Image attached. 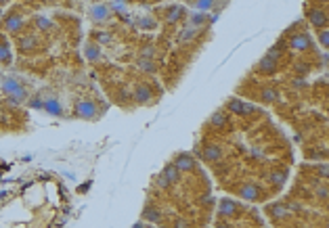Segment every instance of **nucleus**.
Returning <instances> with one entry per match:
<instances>
[{"instance_id":"obj_7","label":"nucleus","mask_w":329,"mask_h":228,"mask_svg":"<svg viewBox=\"0 0 329 228\" xmlns=\"http://www.w3.org/2000/svg\"><path fill=\"white\" fill-rule=\"evenodd\" d=\"M134 101L140 103V105H151V103L155 101L153 90H151L147 84H138V86L134 88Z\"/></svg>"},{"instance_id":"obj_21","label":"nucleus","mask_w":329,"mask_h":228,"mask_svg":"<svg viewBox=\"0 0 329 228\" xmlns=\"http://www.w3.org/2000/svg\"><path fill=\"white\" fill-rule=\"evenodd\" d=\"M316 38H319V42H321L323 49H327V46H329V32H327V28L316 30Z\"/></svg>"},{"instance_id":"obj_2","label":"nucleus","mask_w":329,"mask_h":228,"mask_svg":"<svg viewBox=\"0 0 329 228\" xmlns=\"http://www.w3.org/2000/svg\"><path fill=\"white\" fill-rule=\"evenodd\" d=\"M15 44L21 55H36L38 49L42 46V38H40V34H21Z\"/></svg>"},{"instance_id":"obj_8","label":"nucleus","mask_w":329,"mask_h":228,"mask_svg":"<svg viewBox=\"0 0 329 228\" xmlns=\"http://www.w3.org/2000/svg\"><path fill=\"white\" fill-rule=\"evenodd\" d=\"M172 165H174L179 172H193V170H195V161H193L191 155H187V153H181L179 157L172 161Z\"/></svg>"},{"instance_id":"obj_4","label":"nucleus","mask_w":329,"mask_h":228,"mask_svg":"<svg viewBox=\"0 0 329 228\" xmlns=\"http://www.w3.org/2000/svg\"><path fill=\"white\" fill-rule=\"evenodd\" d=\"M74 115L82 117V119H95L99 115V109H97V105L92 103L90 99H80L74 105Z\"/></svg>"},{"instance_id":"obj_23","label":"nucleus","mask_w":329,"mask_h":228,"mask_svg":"<svg viewBox=\"0 0 329 228\" xmlns=\"http://www.w3.org/2000/svg\"><path fill=\"white\" fill-rule=\"evenodd\" d=\"M260 97H262V101L271 103V101H275V99H277V92H275V90H271V88H264Z\"/></svg>"},{"instance_id":"obj_26","label":"nucleus","mask_w":329,"mask_h":228,"mask_svg":"<svg viewBox=\"0 0 329 228\" xmlns=\"http://www.w3.org/2000/svg\"><path fill=\"white\" fill-rule=\"evenodd\" d=\"M145 218L147 220H159V211L157 209H147L145 211Z\"/></svg>"},{"instance_id":"obj_30","label":"nucleus","mask_w":329,"mask_h":228,"mask_svg":"<svg viewBox=\"0 0 329 228\" xmlns=\"http://www.w3.org/2000/svg\"><path fill=\"white\" fill-rule=\"evenodd\" d=\"M218 228H227V226H225V224H222V226H218Z\"/></svg>"},{"instance_id":"obj_13","label":"nucleus","mask_w":329,"mask_h":228,"mask_svg":"<svg viewBox=\"0 0 329 228\" xmlns=\"http://www.w3.org/2000/svg\"><path fill=\"white\" fill-rule=\"evenodd\" d=\"M90 17L95 19V21H105V19L109 17V9H107V7H103V5L92 7V9H90Z\"/></svg>"},{"instance_id":"obj_19","label":"nucleus","mask_w":329,"mask_h":228,"mask_svg":"<svg viewBox=\"0 0 329 228\" xmlns=\"http://www.w3.org/2000/svg\"><path fill=\"white\" fill-rule=\"evenodd\" d=\"M189 21L193 23L195 28H204V23H208V15H206V13H193V15L189 17Z\"/></svg>"},{"instance_id":"obj_15","label":"nucleus","mask_w":329,"mask_h":228,"mask_svg":"<svg viewBox=\"0 0 329 228\" xmlns=\"http://www.w3.org/2000/svg\"><path fill=\"white\" fill-rule=\"evenodd\" d=\"M0 61H3L5 65H11V61H13V55H11L9 44L5 42V38H3V42H0Z\"/></svg>"},{"instance_id":"obj_12","label":"nucleus","mask_w":329,"mask_h":228,"mask_svg":"<svg viewBox=\"0 0 329 228\" xmlns=\"http://www.w3.org/2000/svg\"><path fill=\"white\" fill-rule=\"evenodd\" d=\"M34 23H36V32H42V34H49L51 30H53V21L51 19H46V17H42V15H36L34 17Z\"/></svg>"},{"instance_id":"obj_9","label":"nucleus","mask_w":329,"mask_h":228,"mask_svg":"<svg viewBox=\"0 0 329 228\" xmlns=\"http://www.w3.org/2000/svg\"><path fill=\"white\" fill-rule=\"evenodd\" d=\"M258 71H260V74H266V76H268V74H275V71H277V61L266 55L262 61L258 63Z\"/></svg>"},{"instance_id":"obj_6","label":"nucleus","mask_w":329,"mask_h":228,"mask_svg":"<svg viewBox=\"0 0 329 228\" xmlns=\"http://www.w3.org/2000/svg\"><path fill=\"white\" fill-rule=\"evenodd\" d=\"M306 17H308V21L312 23L316 30L327 28V13H325V9H321V7H310V9L306 11Z\"/></svg>"},{"instance_id":"obj_27","label":"nucleus","mask_w":329,"mask_h":228,"mask_svg":"<svg viewBox=\"0 0 329 228\" xmlns=\"http://www.w3.org/2000/svg\"><path fill=\"white\" fill-rule=\"evenodd\" d=\"M314 3H319V5H325V3H327V0H314Z\"/></svg>"},{"instance_id":"obj_25","label":"nucleus","mask_w":329,"mask_h":228,"mask_svg":"<svg viewBox=\"0 0 329 228\" xmlns=\"http://www.w3.org/2000/svg\"><path fill=\"white\" fill-rule=\"evenodd\" d=\"M42 5H63V7H72V0H40Z\"/></svg>"},{"instance_id":"obj_24","label":"nucleus","mask_w":329,"mask_h":228,"mask_svg":"<svg viewBox=\"0 0 329 228\" xmlns=\"http://www.w3.org/2000/svg\"><path fill=\"white\" fill-rule=\"evenodd\" d=\"M195 36H197V28H189L181 34V40H193Z\"/></svg>"},{"instance_id":"obj_11","label":"nucleus","mask_w":329,"mask_h":228,"mask_svg":"<svg viewBox=\"0 0 329 228\" xmlns=\"http://www.w3.org/2000/svg\"><path fill=\"white\" fill-rule=\"evenodd\" d=\"M42 107L49 113H53V115H61L63 113V109H61V105H59V99H44L42 101Z\"/></svg>"},{"instance_id":"obj_17","label":"nucleus","mask_w":329,"mask_h":228,"mask_svg":"<svg viewBox=\"0 0 329 228\" xmlns=\"http://www.w3.org/2000/svg\"><path fill=\"white\" fill-rule=\"evenodd\" d=\"M99 57H101V49H99L95 42H88V46H86V59H90V61H97Z\"/></svg>"},{"instance_id":"obj_10","label":"nucleus","mask_w":329,"mask_h":228,"mask_svg":"<svg viewBox=\"0 0 329 228\" xmlns=\"http://www.w3.org/2000/svg\"><path fill=\"white\" fill-rule=\"evenodd\" d=\"M239 197L248 199V201H256L258 197H260V188L254 186V184H245V186L239 190Z\"/></svg>"},{"instance_id":"obj_14","label":"nucleus","mask_w":329,"mask_h":228,"mask_svg":"<svg viewBox=\"0 0 329 228\" xmlns=\"http://www.w3.org/2000/svg\"><path fill=\"white\" fill-rule=\"evenodd\" d=\"M235 211H237V203H235V201L225 199V201L220 203V215H231Z\"/></svg>"},{"instance_id":"obj_28","label":"nucleus","mask_w":329,"mask_h":228,"mask_svg":"<svg viewBox=\"0 0 329 228\" xmlns=\"http://www.w3.org/2000/svg\"><path fill=\"white\" fill-rule=\"evenodd\" d=\"M3 115H5V111H3V107H0V119H3Z\"/></svg>"},{"instance_id":"obj_1","label":"nucleus","mask_w":329,"mask_h":228,"mask_svg":"<svg viewBox=\"0 0 329 228\" xmlns=\"http://www.w3.org/2000/svg\"><path fill=\"white\" fill-rule=\"evenodd\" d=\"M0 88H3V92L7 94L11 101H15V103H26L30 99L26 86L19 84L17 80H13V78H5L3 80V86H0Z\"/></svg>"},{"instance_id":"obj_3","label":"nucleus","mask_w":329,"mask_h":228,"mask_svg":"<svg viewBox=\"0 0 329 228\" xmlns=\"http://www.w3.org/2000/svg\"><path fill=\"white\" fill-rule=\"evenodd\" d=\"M23 23H26V15H23V11L21 9H15V11H11V13L5 17V21H3V28L7 34H19V32H23Z\"/></svg>"},{"instance_id":"obj_20","label":"nucleus","mask_w":329,"mask_h":228,"mask_svg":"<svg viewBox=\"0 0 329 228\" xmlns=\"http://www.w3.org/2000/svg\"><path fill=\"white\" fill-rule=\"evenodd\" d=\"M179 176H181V172L176 170L172 163H168L166 170H163V178H168V180H172V182H176V180H179Z\"/></svg>"},{"instance_id":"obj_18","label":"nucleus","mask_w":329,"mask_h":228,"mask_svg":"<svg viewBox=\"0 0 329 228\" xmlns=\"http://www.w3.org/2000/svg\"><path fill=\"white\" fill-rule=\"evenodd\" d=\"M138 69L147 71V74H155V63H153V59H140V61H138Z\"/></svg>"},{"instance_id":"obj_5","label":"nucleus","mask_w":329,"mask_h":228,"mask_svg":"<svg viewBox=\"0 0 329 228\" xmlns=\"http://www.w3.org/2000/svg\"><path fill=\"white\" fill-rule=\"evenodd\" d=\"M289 49L296 51V53H304V51H310L312 49V40L306 32H298L296 36H291L289 40Z\"/></svg>"},{"instance_id":"obj_29","label":"nucleus","mask_w":329,"mask_h":228,"mask_svg":"<svg viewBox=\"0 0 329 228\" xmlns=\"http://www.w3.org/2000/svg\"><path fill=\"white\" fill-rule=\"evenodd\" d=\"M5 3H9V0H0V5H5Z\"/></svg>"},{"instance_id":"obj_16","label":"nucleus","mask_w":329,"mask_h":228,"mask_svg":"<svg viewBox=\"0 0 329 228\" xmlns=\"http://www.w3.org/2000/svg\"><path fill=\"white\" fill-rule=\"evenodd\" d=\"M183 15H185L183 7H170V9H168V17H166V19H168L170 23H176Z\"/></svg>"},{"instance_id":"obj_22","label":"nucleus","mask_w":329,"mask_h":228,"mask_svg":"<svg viewBox=\"0 0 329 228\" xmlns=\"http://www.w3.org/2000/svg\"><path fill=\"white\" fill-rule=\"evenodd\" d=\"M195 7L206 13V11H210V9L214 7V0H195Z\"/></svg>"}]
</instances>
